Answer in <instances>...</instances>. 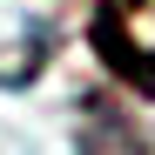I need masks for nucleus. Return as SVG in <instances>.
<instances>
[{"instance_id":"1","label":"nucleus","mask_w":155,"mask_h":155,"mask_svg":"<svg viewBox=\"0 0 155 155\" xmlns=\"http://www.w3.org/2000/svg\"><path fill=\"white\" fill-rule=\"evenodd\" d=\"M74 142L81 155H148V135L142 121L108 94H81V121H74Z\"/></svg>"},{"instance_id":"2","label":"nucleus","mask_w":155,"mask_h":155,"mask_svg":"<svg viewBox=\"0 0 155 155\" xmlns=\"http://www.w3.org/2000/svg\"><path fill=\"white\" fill-rule=\"evenodd\" d=\"M94 47H101V61H108L135 94H155V61H148V54H135L128 27H115V7H101V14H94Z\"/></svg>"}]
</instances>
